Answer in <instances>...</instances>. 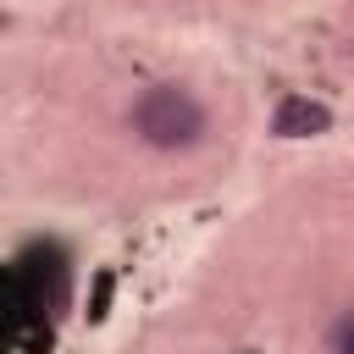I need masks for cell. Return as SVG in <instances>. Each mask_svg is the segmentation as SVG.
Instances as JSON below:
<instances>
[{
	"label": "cell",
	"instance_id": "1",
	"mask_svg": "<svg viewBox=\"0 0 354 354\" xmlns=\"http://www.w3.org/2000/svg\"><path fill=\"white\" fill-rule=\"evenodd\" d=\"M133 133L149 149H188L205 133V105L188 88H177V83H155L133 105Z\"/></svg>",
	"mask_w": 354,
	"mask_h": 354
},
{
	"label": "cell",
	"instance_id": "2",
	"mask_svg": "<svg viewBox=\"0 0 354 354\" xmlns=\"http://www.w3.org/2000/svg\"><path fill=\"white\" fill-rule=\"evenodd\" d=\"M332 127V111L321 100H304V94H288L277 111H271V133L277 138H315Z\"/></svg>",
	"mask_w": 354,
	"mask_h": 354
},
{
	"label": "cell",
	"instance_id": "3",
	"mask_svg": "<svg viewBox=\"0 0 354 354\" xmlns=\"http://www.w3.org/2000/svg\"><path fill=\"white\" fill-rule=\"evenodd\" d=\"M332 348H337V354H354V315H348V321L337 326V337H332Z\"/></svg>",
	"mask_w": 354,
	"mask_h": 354
}]
</instances>
